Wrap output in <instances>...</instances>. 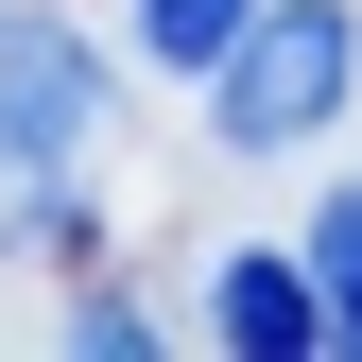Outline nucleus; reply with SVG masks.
<instances>
[{"label": "nucleus", "instance_id": "1", "mask_svg": "<svg viewBox=\"0 0 362 362\" xmlns=\"http://www.w3.org/2000/svg\"><path fill=\"white\" fill-rule=\"evenodd\" d=\"M345 69H362V35H345V0H259V18H242V52L207 69V121H224L242 156H293L310 121L345 104Z\"/></svg>", "mask_w": 362, "mask_h": 362}, {"label": "nucleus", "instance_id": "2", "mask_svg": "<svg viewBox=\"0 0 362 362\" xmlns=\"http://www.w3.org/2000/svg\"><path fill=\"white\" fill-rule=\"evenodd\" d=\"M86 139H104V52H86L69 18H0V173H69Z\"/></svg>", "mask_w": 362, "mask_h": 362}, {"label": "nucleus", "instance_id": "3", "mask_svg": "<svg viewBox=\"0 0 362 362\" xmlns=\"http://www.w3.org/2000/svg\"><path fill=\"white\" fill-rule=\"evenodd\" d=\"M207 328L224 345H328V276H293V259H224V276H207Z\"/></svg>", "mask_w": 362, "mask_h": 362}, {"label": "nucleus", "instance_id": "4", "mask_svg": "<svg viewBox=\"0 0 362 362\" xmlns=\"http://www.w3.org/2000/svg\"><path fill=\"white\" fill-rule=\"evenodd\" d=\"M242 18H259V0H139V52H156V69H190V86H207L224 52H242Z\"/></svg>", "mask_w": 362, "mask_h": 362}, {"label": "nucleus", "instance_id": "5", "mask_svg": "<svg viewBox=\"0 0 362 362\" xmlns=\"http://www.w3.org/2000/svg\"><path fill=\"white\" fill-rule=\"evenodd\" d=\"M69 345H104V362H139V345H156V310H121V293H69Z\"/></svg>", "mask_w": 362, "mask_h": 362}, {"label": "nucleus", "instance_id": "6", "mask_svg": "<svg viewBox=\"0 0 362 362\" xmlns=\"http://www.w3.org/2000/svg\"><path fill=\"white\" fill-rule=\"evenodd\" d=\"M328 259H362V190H328V207H310V276H328Z\"/></svg>", "mask_w": 362, "mask_h": 362}, {"label": "nucleus", "instance_id": "7", "mask_svg": "<svg viewBox=\"0 0 362 362\" xmlns=\"http://www.w3.org/2000/svg\"><path fill=\"white\" fill-rule=\"evenodd\" d=\"M328 345H362V259H328Z\"/></svg>", "mask_w": 362, "mask_h": 362}]
</instances>
